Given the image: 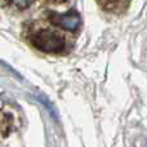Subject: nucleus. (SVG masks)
Wrapping results in <instances>:
<instances>
[{
    "mask_svg": "<svg viewBox=\"0 0 147 147\" xmlns=\"http://www.w3.org/2000/svg\"><path fill=\"white\" fill-rule=\"evenodd\" d=\"M32 44L38 49L48 53H57L65 48V40L61 35L52 31H40L32 38Z\"/></svg>",
    "mask_w": 147,
    "mask_h": 147,
    "instance_id": "obj_1",
    "label": "nucleus"
},
{
    "mask_svg": "<svg viewBox=\"0 0 147 147\" xmlns=\"http://www.w3.org/2000/svg\"><path fill=\"white\" fill-rule=\"evenodd\" d=\"M49 20L52 21V23L69 31H76L79 28V26H80V16L76 12L65 13V14H58V13L51 12Z\"/></svg>",
    "mask_w": 147,
    "mask_h": 147,
    "instance_id": "obj_2",
    "label": "nucleus"
},
{
    "mask_svg": "<svg viewBox=\"0 0 147 147\" xmlns=\"http://www.w3.org/2000/svg\"><path fill=\"white\" fill-rule=\"evenodd\" d=\"M111 1H112V0H111Z\"/></svg>",
    "mask_w": 147,
    "mask_h": 147,
    "instance_id": "obj_4",
    "label": "nucleus"
},
{
    "mask_svg": "<svg viewBox=\"0 0 147 147\" xmlns=\"http://www.w3.org/2000/svg\"><path fill=\"white\" fill-rule=\"evenodd\" d=\"M10 3H13V4L17 8H20V9H25V8L30 7V5L32 4L34 0H10Z\"/></svg>",
    "mask_w": 147,
    "mask_h": 147,
    "instance_id": "obj_3",
    "label": "nucleus"
}]
</instances>
